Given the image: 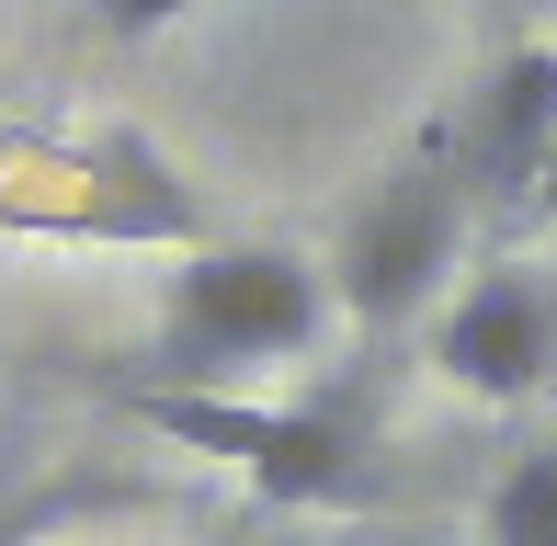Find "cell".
Here are the masks:
<instances>
[{
  "label": "cell",
  "mask_w": 557,
  "mask_h": 546,
  "mask_svg": "<svg viewBox=\"0 0 557 546\" xmlns=\"http://www.w3.org/2000/svg\"><path fill=\"white\" fill-rule=\"evenodd\" d=\"M433 137L455 148V171H467L478 206H523V183H535L546 148H557V46L546 35L500 46V58L433 114Z\"/></svg>",
  "instance_id": "cell-6"
},
{
  "label": "cell",
  "mask_w": 557,
  "mask_h": 546,
  "mask_svg": "<svg viewBox=\"0 0 557 546\" xmlns=\"http://www.w3.org/2000/svg\"><path fill=\"white\" fill-rule=\"evenodd\" d=\"M478 546H557V444H523L478 501Z\"/></svg>",
  "instance_id": "cell-8"
},
{
  "label": "cell",
  "mask_w": 557,
  "mask_h": 546,
  "mask_svg": "<svg viewBox=\"0 0 557 546\" xmlns=\"http://www.w3.org/2000/svg\"><path fill=\"white\" fill-rule=\"evenodd\" d=\"M160 501H171L160 479H114V467H0V546H69Z\"/></svg>",
  "instance_id": "cell-7"
},
{
  "label": "cell",
  "mask_w": 557,
  "mask_h": 546,
  "mask_svg": "<svg viewBox=\"0 0 557 546\" xmlns=\"http://www.w3.org/2000/svg\"><path fill=\"white\" fill-rule=\"evenodd\" d=\"M125 421L171 456H206L273 512L364 501V421L342 399H250V387H125Z\"/></svg>",
  "instance_id": "cell-2"
},
{
  "label": "cell",
  "mask_w": 557,
  "mask_h": 546,
  "mask_svg": "<svg viewBox=\"0 0 557 546\" xmlns=\"http://www.w3.org/2000/svg\"><path fill=\"white\" fill-rule=\"evenodd\" d=\"M421 364H433L444 387H467V399H490V410L535 399L557 376V285L535 262L467 273V285L433 308V331H421Z\"/></svg>",
  "instance_id": "cell-5"
},
{
  "label": "cell",
  "mask_w": 557,
  "mask_h": 546,
  "mask_svg": "<svg viewBox=\"0 0 557 546\" xmlns=\"http://www.w3.org/2000/svg\"><path fill=\"white\" fill-rule=\"evenodd\" d=\"M0 228L194 251V239H216V216H206V194H194L148 137L103 126V137H0Z\"/></svg>",
  "instance_id": "cell-4"
},
{
  "label": "cell",
  "mask_w": 557,
  "mask_h": 546,
  "mask_svg": "<svg viewBox=\"0 0 557 546\" xmlns=\"http://www.w3.org/2000/svg\"><path fill=\"white\" fill-rule=\"evenodd\" d=\"M194 12H216V0H91V23H103L114 46H160L171 23H194Z\"/></svg>",
  "instance_id": "cell-9"
},
{
  "label": "cell",
  "mask_w": 557,
  "mask_h": 546,
  "mask_svg": "<svg viewBox=\"0 0 557 546\" xmlns=\"http://www.w3.org/2000/svg\"><path fill=\"white\" fill-rule=\"evenodd\" d=\"M331 331V273L285 239H194L148 319L137 387H250L262 364L319 353Z\"/></svg>",
  "instance_id": "cell-1"
},
{
  "label": "cell",
  "mask_w": 557,
  "mask_h": 546,
  "mask_svg": "<svg viewBox=\"0 0 557 546\" xmlns=\"http://www.w3.org/2000/svg\"><path fill=\"white\" fill-rule=\"evenodd\" d=\"M523 216H546V228H557V148H546V171H535V183H523Z\"/></svg>",
  "instance_id": "cell-10"
},
{
  "label": "cell",
  "mask_w": 557,
  "mask_h": 546,
  "mask_svg": "<svg viewBox=\"0 0 557 546\" xmlns=\"http://www.w3.org/2000/svg\"><path fill=\"white\" fill-rule=\"evenodd\" d=\"M467 228H478V194H467V171H455V148L421 126L410 160H387L352 194L331 262H319L331 273V319H352V331H410V319H433L444 285H455Z\"/></svg>",
  "instance_id": "cell-3"
}]
</instances>
